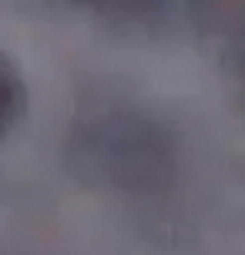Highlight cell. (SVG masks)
Wrapping results in <instances>:
<instances>
[{
    "instance_id": "cell-1",
    "label": "cell",
    "mask_w": 245,
    "mask_h": 255,
    "mask_svg": "<svg viewBox=\"0 0 245 255\" xmlns=\"http://www.w3.org/2000/svg\"><path fill=\"white\" fill-rule=\"evenodd\" d=\"M24 108H27L24 81H20V74H17V67L0 54V138L20 121Z\"/></svg>"
},
{
    "instance_id": "cell-2",
    "label": "cell",
    "mask_w": 245,
    "mask_h": 255,
    "mask_svg": "<svg viewBox=\"0 0 245 255\" xmlns=\"http://www.w3.org/2000/svg\"><path fill=\"white\" fill-rule=\"evenodd\" d=\"M88 3H98V7H115V10H131V13L158 10V7H161V0H88Z\"/></svg>"
}]
</instances>
